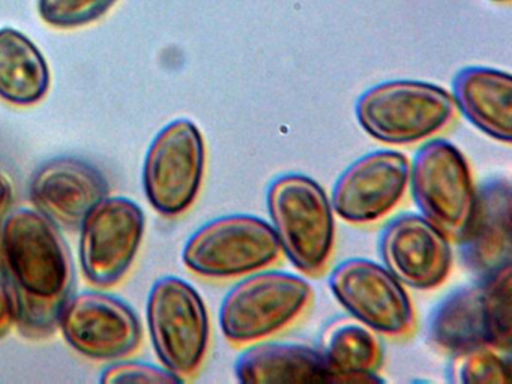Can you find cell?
<instances>
[{
	"label": "cell",
	"mask_w": 512,
	"mask_h": 384,
	"mask_svg": "<svg viewBox=\"0 0 512 384\" xmlns=\"http://www.w3.org/2000/svg\"><path fill=\"white\" fill-rule=\"evenodd\" d=\"M409 188L419 215L449 239H457L476 197L472 171L463 153L449 141H428L410 165Z\"/></svg>",
	"instance_id": "obj_9"
},
{
	"label": "cell",
	"mask_w": 512,
	"mask_h": 384,
	"mask_svg": "<svg viewBox=\"0 0 512 384\" xmlns=\"http://www.w3.org/2000/svg\"><path fill=\"white\" fill-rule=\"evenodd\" d=\"M266 203L281 252L302 275H323L335 248V212L325 189L305 174H283L269 185Z\"/></svg>",
	"instance_id": "obj_2"
},
{
	"label": "cell",
	"mask_w": 512,
	"mask_h": 384,
	"mask_svg": "<svg viewBox=\"0 0 512 384\" xmlns=\"http://www.w3.org/2000/svg\"><path fill=\"white\" fill-rule=\"evenodd\" d=\"M454 99L425 81H385L359 96V125L374 140L395 146L421 143L443 131L455 116Z\"/></svg>",
	"instance_id": "obj_5"
},
{
	"label": "cell",
	"mask_w": 512,
	"mask_h": 384,
	"mask_svg": "<svg viewBox=\"0 0 512 384\" xmlns=\"http://www.w3.org/2000/svg\"><path fill=\"white\" fill-rule=\"evenodd\" d=\"M14 203V188L11 177L7 171L0 168V228L4 224L7 216L10 215L11 207Z\"/></svg>",
	"instance_id": "obj_25"
},
{
	"label": "cell",
	"mask_w": 512,
	"mask_h": 384,
	"mask_svg": "<svg viewBox=\"0 0 512 384\" xmlns=\"http://www.w3.org/2000/svg\"><path fill=\"white\" fill-rule=\"evenodd\" d=\"M16 321L17 311L13 291H11L4 273H0V338H4L10 332Z\"/></svg>",
	"instance_id": "obj_24"
},
{
	"label": "cell",
	"mask_w": 512,
	"mask_h": 384,
	"mask_svg": "<svg viewBox=\"0 0 512 384\" xmlns=\"http://www.w3.org/2000/svg\"><path fill=\"white\" fill-rule=\"evenodd\" d=\"M448 378L457 384H506L511 380L508 351L490 345L469 348L452 354Z\"/></svg>",
	"instance_id": "obj_21"
},
{
	"label": "cell",
	"mask_w": 512,
	"mask_h": 384,
	"mask_svg": "<svg viewBox=\"0 0 512 384\" xmlns=\"http://www.w3.org/2000/svg\"><path fill=\"white\" fill-rule=\"evenodd\" d=\"M80 228V261L86 278L98 287H110L136 257L145 233V213L130 198H103Z\"/></svg>",
	"instance_id": "obj_11"
},
{
	"label": "cell",
	"mask_w": 512,
	"mask_h": 384,
	"mask_svg": "<svg viewBox=\"0 0 512 384\" xmlns=\"http://www.w3.org/2000/svg\"><path fill=\"white\" fill-rule=\"evenodd\" d=\"M496 2H508V0H496Z\"/></svg>",
	"instance_id": "obj_26"
},
{
	"label": "cell",
	"mask_w": 512,
	"mask_h": 384,
	"mask_svg": "<svg viewBox=\"0 0 512 384\" xmlns=\"http://www.w3.org/2000/svg\"><path fill=\"white\" fill-rule=\"evenodd\" d=\"M511 182L496 177L476 189L472 212L457 236L464 266L478 278L511 266Z\"/></svg>",
	"instance_id": "obj_15"
},
{
	"label": "cell",
	"mask_w": 512,
	"mask_h": 384,
	"mask_svg": "<svg viewBox=\"0 0 512 384\" xmlns=\"http://www.w3.org/2000/svg\"><path fill=\"white\" fill-rule=\"evenodd\" d=\"M455 107L487 137L509 144L512 138V80L499 69L469 66L455 75Z\"/></svg>",
	"instance_id": "obj_17"
},
{
	"label": "cell",
	"mask_w": 512,
	"mask_h": 384,
	"mask_svg": "<svg viewBox=\"0 0 512 384\" xmlns=\"http://www.w3.org/2000/svg\"><path fill=\"white\" fill-rule=\"evenodd\" d=\"M511 266L451 291L428 318L427 335L443 353L490 347L511 351Z\"/></svg>",
	"instance_id": "obj_3"
},
{
	"label": "cell",
	"mask_w": 512,
	"mask_h": 384,
	"mask_svg": "<svg viewBox=\"0 0 512 384\" xmlns=\"http://www.w3.org/2000/svg\"><path fill=\"white\" fill-rule=\"evenodd\" d=\"M329 288L350 317L380 335L404 338L415 330L412 299L383 264L349 258L332 270Z\"/></svg>",
	"instance_id": "obj_10"
},
{
	"label": "cell",
	"mask_w": 512,
	"mask_h": 384,
	"mask_svg": "<svg viewBox=\"0 0 512 384\" xmlns=\"http://www.w3.org/2000/svg\"><path fill=\"white\" fill-rule=\"evenodd\" d=\"M101 383H182V378L166 368L151 363L121 362L109 366L100 378Z\"/></svg>",
	"instance_id": "obj_23"
},
{
	"label": "cell",
	"mask_w": 512,
	"mask_h": 384,
	"mask_svg": "<svg viewBox=\"0 0 512 384\" xmlns=\"http://www.w3.org/2000/svg\"><path fill=\"white\" fill-rule=\"evenodd\" d=\"M205 165V140L191 120H173L164 126L152 140L143 167L149 203L164 216L190 209L202 188Z\"/></svg>",
	"instance_id": "obj_8"
},
{
	"label": "cell",
	"mask_w": 512,
	"mask_h": 384,
	"mask_svg": "<svg viewBox=\"0 0 512 384\" xmlns=\"http://www.w3.org/2000/svg\"><path fill=\"white\" fill-rule=\"evenodd\" d=\"M116 0H38L41 18L55 27H77L106 14Z\"/></svg>",
	"instance_id": "obj_22"
},
{
	"label": "cell",
	"mask_w": 512,
	"mask_h": 384,
	"mask_svg": "<svg viewBox=\"0 0 512 384\" xmlns=\"http://www.w3.org/2000/svg\"><path fill=\"white\" fill-rule=\"evenodd\" d=\"M320 354L329 369V383H379L382 342L355 318L332 321L320 338Z\"/></svg>",
	"instance_id": "obj_19"
},
{
	"label": "cell",
	"mask_w": 512,
	"mask_h": 384,
	"mask_svg": "<svg viewBox=\"0 0 512 384\" xmlns=\"http://www.w3.org/2000/svg\"><path fill=\"white\" fill-rule=\"evenodd\" d=\"M310 282L295 273L257 270L224 296L220 327L233 345H251L283 332L313 303Z\"/></svg>",
	"instance_id": "obj_4"
},
{
	"label": "cell",
	"mask_w": 512,
	"mask_h": 384,
	"mask_svg": "<svg viewBox=\"0 0 512 384\" xmlns=\"http://www.w3.org/2000/svg\"><path fill=\"white\" fill-rule=\"evenodd\" d=\"M239 383H317L328 381L329 369L319 348L295 342H256L236 360Z\"/></svg>",
	"instance_id": "obj_18"
},
{
	"label": "cell",
	"mask_w": 512,
	"mask_h": 384,
	"mask_svg": "<svg viewBox=\"0 0 512 384\" xmlns=\"http://www.w3.org/2000/svg\"><path fill=\"white\" fill-rule=\"evenodd\" d=\"M281 252L274 228L254 215H226L197 228L182 249L191 272L211 279L247 276L277 263Z\"/></svg>",
	"instance_id": "obj_6"
},
{
	"label": "cell",
	"mask_w": 512,
	"mask_h": 384,
	"mask_svg": "<svg viewBox=\"0 0 512 384\" xmlns=\"http://www.w3.org/2000/svg\"><path fill=\"white\" fill-rule=\"evenodd\" d=\"M410 162L397 150H374L356 159L332 189L335 215L353 225L380 221L403 200Z\"/></svg>",
	"instance_id": "obj_12"
},
{
	"label": "cell",
	"mask_w": 512,
	"mask_h": 384,
	"mask_svg": "<svg viewBox=\"0 0 512 384\" xmlns=\"http://www.w3.org/2000/svg\"><path fill=\"white\" fill-rule=\"evenodd\" d=\"M146 312L152 344L164 368L182 380L196 374L211 336L208 309L196 288L176 276L158 279Z\"/></svg>",
	"instance_id": "obj_7"
},
{
	"label": "cell",
	"mask_w": 512,
	"mask_h": 384,
	"mask_svg": "<svg viewBox=\"0 0 512 384\" xmlns=\"http://www.w3.org/2000/svg\"><path fill=\"white\" fill-rule=\"evenodd\" d=\"M103 174L77 158H56L41 165L31 179L29 195L38 212L59 227L77 230L86 216L106 198Z\"/></svg>",
	"instance_id": "obj_16"
},
{
	"label": "cell",
	"mask_w": 512,
	"mask_h": 384,
	"mask_svg": "<svg viewBox=\"0 0 512 384\" xmlns=\"http://www.w3.org/2000/svg\"><path fill=\"white\" fill-rule=\"evenodd\" d=\"M383 266L404 285L440 287L452 269L451 239L422 215L406 213L389 222L379 239Z\"/></svg>",
	"instance_id": "obj_14"
},
{
	"label": "cell",
	"mask_w": 512,
	"mask_h": 384,
	"mask_svg": "<svg viewBox=\"0 0 512 384\" xmlns=\"http://www.w3.org/2000/svg\"><path fill=\"white\" fill-rule=\"evenodd\" d=\"M58 324L68 344L91 359H118L136 350L142 338L133 309L118 297L97 291L68 297Z\"/></svg>",
	"instance_id": "obj_13"
},
{
	"label": "cell",
	"mask_w": 512,
	"mask_h": 384,
	"mask_svg": "<svg viewBox=\"0 0 512 384\" xmlns=\"http://www.w3.org/2000/svg\"><path fill=\"white\" fill-rule=\"evenodd\" d=\"M2 273L13 291L20 329L52 332L74 284L70 249L43 213L19 209L0 228Z\"/></svg>",
	"instance_id": "obj_1"
},
{
	"label": "cell",
	"mask_w": 512,
	"mask_h": 384,
	"mask_svg": "<svg viewBox=\"0 0 512 384\" xmlns=\"http://www.w3.org/2000/svg\"><path fill=\"white\" fill-rule=\"evenodd\" d=\"M50 71L37 45L19 30L0 29V98L31 105L49 92Z\"/></svg>",
	"instance_id": "obj_20"
}]
</instances>
